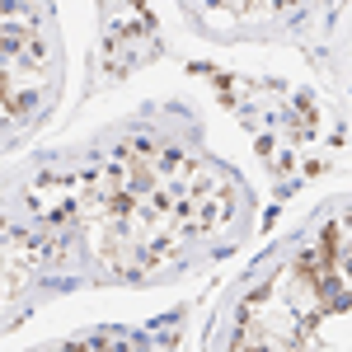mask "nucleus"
I'll use <instances>...</instances> for the list:
<instances>
[{
	"mask_svg": "<svg viewBox=\"0 0 352 352\" xmlns=\"http://www.w3.org/2000/svg\"><path fill=\"white\" fill-rule=\"evenodd\" d=\"M38 258H43V249L28 244L24 235H14V230L5 226V217H0V305L24 287V277L33 272Z\"/></svg>",
	"mask_w": 352,
	"mask_h": 352,
	"instance_id": "1",
	"label": "nucleus"
}]
</instances>
